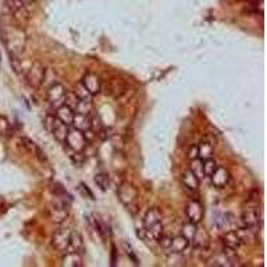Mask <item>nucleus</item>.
Here are the masks:
<instances>
[{"label": "nucleus", "mask_w": 267, "mask_h": 267, "mask_svg": "<svg viewBox=\"0 0 267 267\" xmlns=\"http://www.w3.org/2000/svg\"><path fill=\"white\" fill-rule=\"evenodd\" d=\"M162 248L166 252H171V254H181L186 250L190 242L187 241L183 235H177V237H163L159 239Z\"/></svg>", "instance_id": "f257e3e1"}, {"label": "nucleus", "mask_w": 267, "mask_h": 267, "mask_svg": "<svg viewBox=\"0 0 267 267\" xmlns=\"http://www.w3.org/2000/svg\"><path fill=\"white\" fill-rule=\"evenodd\" d=\"M45 127H47V130L52 134V136L55 138L56 141L64 143L67 134H68V130H70L68 124L59 121L56 116L48 115L45 118Z\"/></svg>", "instance_id": "f03ea898"}, {"label": "nucleus", "mask_w": 267, "mask_h": 267, "mask_svg": "<svg viewBox=\"0 0 267 267\" xmlns=\"http://www.w3.org/2000/svg\"><path fill=\"white\" fill-rule=\"evenodd\" d=\"M44 76L45 68L41 66L39 62H35V63H32V66L28 68V71L25 72V82L31 88L38 90L44 83Z\"/></svg>", "instance_id": "7ed1b4c3"}, {"label": "nucleus", "mask_w": 267, "mask_h": 267, "mask_svg": "<svg viewBox=\"0 0 267 267\" xmlns=\"http://www.w3.org/2000/svg\"><path fill=\"white\" fill-rule=\"evenodd\" d=\"M64 143L67 144V147L70 148L71 151L74 152H83L86 150L87 144H88V142H87L86 136L82 131L79 130H76V128H70L68 130V134H67V138Z\"/></svg>", "instance_id": "20e7f679"}, {"label": "nucleus", "mask_w": 267, "mask_h": 267, "mask_svg": "<svg viewBox=\"0 0 267 267\" xmlns=\"http://www.w3.org/2000/svg\"><path fill=\"white\" fill-rule=\"evenodd\" d=\"M67 90L66 87L63 86L62 83H52L50 87H48V91H47V102L50 103L51 106L59 107L61 104L64 103V98H66Z\"/></svg>", "instance_id": "39448f33"}, {"label": "nucleus", "mask_w": 267, "mask_h": 267, "mask_svg": "<svg viewBox=\"0 0 267 267\" xmlns=\"http://www.w3.org/2000/svg\"><path fill=\"white\" fill-rule=\"evenodd\" d=\"M70 235L71 230L68 228H61L56 230L52 235V246L56 248L58 251L66 252L68 250V245H70Z\"/></svg>", "instance_id": "423d86ee"}, {"label": "nucleus", "mask_w": 267, "mask_h": 267, "mask_svg": "<svg viewBox=\"0 0 267 267\" xmlns=\"http://www.w3.org/2000/svg\"><path fill=\"white\" fill-rule=\"evenodd\" d=\"M47 214H48V218H50L51 222L59 225V223H63L66 221L70 212H68V208L64 205H62V203H54V205H51L48 207Z\"/></svg>", "instance_id": "0eeeda50"}, {"label": "nucleus", "mask_w": 267, "mask_h": 267, "mask_svg": "<svg viewBox=\"0 0 267 267\" xmlns=\"http://www.w3.org/2000/svg\"><path fill=\"white\" fill-rule=\"evenodd\" d=\"M241 222H242V226L245 228H248L251 231H255V228L259 226V222H261V217L258 214L257 210L254 208H247L242 212V217H241Z\"/></svg>", "instance_id": "6e6552de"}, {"label": "nucleus", "mask_w": 267, "mask_h": 267, "mask_svg": "<svg viewBox=\"0 0 267 267\" xmlns=\"http://www.w3.org/2000/svg\"><path fill=\"white\" fill-rule=\"evenodd\" d=\"M186 215L188 222L198 225L203 219V207L199 201H190L186 206Z\"/></svg>", "instance_id": "1a4fd4ad"}, {"label": "nucleus", "mask_w": 267, "mask_h": 267, "mask_svg": "<svg viewBox=\"0 0 267 267\" xmlns=\"http://www.w3.org/2000/svg\"><path fill=\"white\" fill-rule=\"evenodd\" d=\"M118 197H119L123 205H126L128 207L131 203L135 202L138 192L130 183H122L121 187L118 188Z\"/></svg>", "instance_id": "9d476101"}, {"label": "nucleus", "mask_w": 267, "mask_h": 267, "mask_svg": "<svg viewBox=\"0 0 267 267\" xmlns=\"http://www.w3.org/2000/svg\"><path fill=\"white\" fill-rule=\"evenodd\" d=\"M82 84L86 87L87 91L90 92L91 95H98L102 91V81L99 76L92 72H88L84 75V78L82 79Z\"/></svg>", "instance_id": "9b49d317"}, {"label": "nucleus", "mask_w": 267, "mask_h": 267, "mask_svg": "<svg viewBox=\"0 0 267 267\" xmlns=\"http://www.w3.org/2000/svg\"><path fill=\"white\" fill-rule=\"evenodd\" d=\"M230 172L227 171V168L225 167H219L215 170V171L212 172V175L210 177L211 179L212 186L217 187V188H223V187H226L228 185V182H230Z\"/></svg>", "instance_id": "f8f14e48"}, {"label": "nucleus", "mask_w": 267, "mask_h": 267, "mask_svg": "<svg viewBox=\"0 0 267 267\" xmlns=\"http://www.w3.org/2000/svg\"><path fill=\"white\" fill-rule=\"evenodd\" d=\"M127 86L124 82L122 79H112V81L108 82L106 88V95H111L114 98H121L123 94H126Z\"/></svg>", "instance_id": "ddd939ff"}, {"label": "nucleus", "mask_w": 267, "mask_h": 267, "mask_svg": "<svg viewBox=\"0 0 267 267\" xmlns=\"http://www.w3.org/2000/svg\"><path fill=\"white\" fill-rule=\"evenodd\" d=\"M62 266L64 267H82L83 266V257L82 252L67 251L62 258Z\"/></svg>", "instance_id": "4468645a"}, {"label": "nucleus", "mask_w": 267, "mask_h": 267, "mask_svg": "<svg viewBox=\"0 0 267 267\" xmlns=\"http://www.w3.org/2000/svg\"><path fill=\"white\" fill-rule=\"evenodd\" d=\"M223 246L232 248V250H238L239 247L242 246V238L239 237L238 231H227L222 237Z\"/></svg>", "instance_id": "2eb2a0df"}, {"label": "nucleus", "mask_w": 267, "mask_h": 267, "mask_svg": "<svg viewBox=\"0 0 267 267\" xmlns=\"http://www.w3.org/2000/svg\"><path fill=\"white\" fill-rule=\"evenodd\" d=\"M75 115V111L71 108L70 106H67V104H61L59 107H56V112L55 116L63 123H66L68 126H71V123H72V118Z\"/></svg>", "instance_id": "dca6fc26"}, {"label": "nucleus", "mask_w": 267, "mask_h": 267, "mask_svg": "<svg viewBox=\"0 0 267 267\" xmlns=\"http://www.w3.org/2000/svg\"><path fill=\"white\" fill-rule=\"evenodd\" d=\"M71 126L76 128V130H79L82 132H86L87 130H90L91 128V119L90 115H83V114H76L72 118V123H71Z\"/></svg>", "instance_id": "f3484780"}, {"label": "nucleus", "mask_w": 267, "mask_h": 267, "mask_svg": "<svg viewBox=\"0 0 267 267\" xmlns=\"http://www.w3.org/2000/svg\"><path fill=\"white\" fill-rule=\"evenodd\" d=\"M21 143H23V146H24V148L27 150L28 152H31L32 155H35L39 161H47V158H45V154L43 152V150H41V147L36 144L35 142L31 141V139H28V138H23L21 139Z\"/></svg>", "instance_id": "a211bd4d"}, {"label": "nucleus", "mask_w": 267, "mask_h": 267, "mask_svg": "<svg viewBox=\"0 0 267 267\" xmlns=\"http://www.w3.org/2000/svg\"><path fill=\"white\" fill-rule=\"evenodd\" d=\"M182 183L183 186L191 190V191H197L198 187H199V183H201V179H198L194 174H192L190 170L185 171V174L182 175Z\"/></svg>", "instance_id": "6ab92c4d"}, {"label": "nucleus", "mask_w": 267, "mask_h": 267, "mask_svg": "<svg viewBox=\"0 0 267 267\" xmlns=\"http://www.w3.org/2000/svg\"><path fill=\"white\" fill-rule=\"evenodd\" d=\"M158 222H162V212L158 210V208H150L148 211L146 212L144 215V219H143V225H144V228H148L151 227L152 225H155Z\"/></svg>", "instance_id": "aec40b11"}, {"label": "nucleus", "mask_w": 267, "mask_h": 267, "mask_svg": "<svg viewBox=\"0 0 267 267\" xmlns=\"http://www.w3.org/2000/svg\"><path fill=\"white\" fill-rule=\"evenodd\" d=\"M83 247H84V245H83V238H82L81 234L78 231H71L70 245H68V250L67 251L82 252Z\"/></svg>", "instance_id": "412c9836"}, {"label": "nucleus", "mask_w": 267, "mask_h": 267, "mask_svg": "<svg viewBox=\"0 0 267 267\" xmlns=\"http://www.w3.org/2000/svg\"><path fill=\"white\" fill-rule=\"evenodd\" d=\"M198 152H199V159L206 161V159H210L214 156V147L208 142H202L198 146Z\"/></svg>", "instance_id": "4be33fe9"}, {"label": "nucleus", "mask_w": 267, "mask_h": 267, "mask_svg": "<svg viewBox=\"0 0 267 267\" xmlns=\"http://www.w3.org/2000/svg\"><path fill=\"white\" fill-rule=\"evenodd\" d=\"M74 111L76 114H83V115H91L94 112V106L92 101H79L76 103Z\"/></svg>", "instance_id": "5701e85b"}, {"label": "nucleus", "mask_w": 267, "mask_h": 267, "mask_svg": "<svg viewBox=\"0 0 267 267\" xmlns=\"http://www.w3.org/2000/svg\"><path fill=\"white\" fill-rule=\"evenodd\" d=\"M190 171L198 178V179H203L205 178V172H203V161L197 158V159H192L190 161Z\"/></svg>", "instance_id": "b1692460"}, {"label": "nucleus", "mask_w": 267, "mask_h": 267, "mask_svg": "<svg viewBox=\"0 0 267 267\" xmlns=\"http://www.w3.org/2000/svg\"><path fill=\"white\" fill-rule=\"evenodd\" d=\"M194 246L199 247V248H207L208 246V235L206 231H202V230H197V234L192 239Z\"/></svg>", "instance_id": "393cba45"}, {"label": "nucleus", "mask_w": 267, "mask_h": 267, "mask_svg": "<svg viewBox=\"0 0 267 267\" xmlns=\"http://www.w3.org/2000/svg\"><path fill=\"white\" fill-rule=\"evenodd\" d=\"M94 181H95L96 186L99 187L102 191H107V190H108V187H110V178H108L107 174H104V172L96 174L95 178H94Z\"/></svg>", "instance_id": "a878e982"}, {"label": "nucleus", "mask_w": 267, "mask_h": 267, "mask_svg": "<svg viewBox=\"0 0 267 267\" xmlns=\"http://www.w3.org/2000/svg\"><path fill=\"white\" fill-rule=\"evenodd\" d=\"M197 230H198L197 225L188 222L182 227V235L186 238L188 242H192V239H194L195 234H197Z\"/></svg>", "instance_id": "bb28decb"}, {"label": "nucleus", "mask_w": 267, "mask_h": 267, "mask_svg": "<svg viewBox=\"0 0 267 267\" xmlns=\"http://www.w3.org/2000/svg\"><path fill=\"white\" fill-rule=\"evenodd\" d=\"M74 94L78 96V99L79 101H92V95H91L90 92L87 91V88L81 83H78L75 86V91H74Z\"/></svg>", "instance_id": "cd10ccee"}, {"label": "nucleus", "mask_w": 267, "mask_h": 267, "mask_svg": "<svg viewBox=\"0 0 267 267\" xmlns=\"http://www.w3.org/2000/svg\"><path fill=\"white\" fill-rule=\"evenodd\" d=\"M146 230L147 232H148V234L155 239L156 242H159V239L163 237V225H162V222L155 223V225H152L151 227H148V228H146Z\"/></svg>", "instance_id": "c85d7f7f"}, {"label": "nucleus", "mask_w": 267, "mask_h": 267, "mask_svg": "<svg viewBox=\"0 0 267 267\" xmlns=\"http://www.w3.org/2000/svg\"><path fill=\"white\" fill-rule=\"evenodd\" d=\"M218 168L217 162L214 161L212 158L203 161V172H205V177H211L212 172Z\"/></svg>", "instance_id": "c756f323"}, {"label": "nucleus", "mask_w": 267, "mask_h": 267, "mask_svg": "<svg viewBox=\"0 0 267 267\" xmlns=\"http://www.w3.org/2000/svg\"><path fill=\"white\" fill-rule=\"evenodd\" d=\"M208 266H215V267H225V266H230V262H228V259L225 254H221V255H215L214 258L210 259V263H208Z\"/></svg>", "instance_id": "7c9ffc66"}, {"label": "nucleus", "mask_w": 267, "mask_h": 267, "mask_svg": "<svg viewBox=\"0 0 267 267\" xmlns=\"http://www.w3.org/2000/svg\"><path fill=\"white\" fill-rule=\"evenodd\" d=\"M78 102H79V99H78V96H76L75 94H74V92H68V91H67L66 98H64V104H67V106H70L71 108L74 110Z\"/></svg>", "instance_id": "2f4dec72"}, {"label": "nucleus", "mask_w": 267, "mask_h": 267, "mask_svg": "<svg viewBox=\"0 0 267 267\" xmlns=\"http://www.w3.org/2000/svg\"><path fill=\"white\" fill-rule=\"evenodd\" d=\"M5 4L8 5V8H10L12 12H15L16 10H19L21 7H24V4L21 3V0H5Z\"/></svg>", "instance_id": "473e14b6"}, {"label": "nucleus", "mask_w": 267, "mask_h": 267, "mask_svg": "<svg viewBox=\"0 0 267 267\" xmlns=\"http://www.w3.org/2000/svg\"><path fill=\"white\" fill-rule=\"evenodd\" d=\"M187 156H188V159H190V161L199 158V152H198V146H191V147H190V150H188V152H187Z\"/></svg>", "instance_id": "72a5a7b5"}, {"label": "nucleus", "mask_w": 267, "mask_h": 267, "mask_svg": "<svg viewBox=\"0 0 267 267\" xmlns=\"http://www.w3.org/2000/svg\"><path fill=\"white\" fill-rule=\"evenodd\" d=\"M21 3H23V4L24 5H28V4H32V3H34V1H35V0H21Z\"/></svg>", "instance_id": "f704fd0d"}]
</instances>
